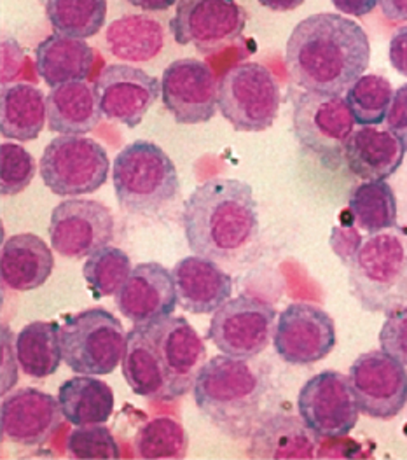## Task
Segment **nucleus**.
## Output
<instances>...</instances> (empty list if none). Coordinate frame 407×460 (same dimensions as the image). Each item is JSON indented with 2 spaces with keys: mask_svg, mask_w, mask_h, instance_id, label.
I'll list each match as a JSON object with an SVG mask.
<instances>
[{
  "mask_svg": "<svg viewBox=\"0 0 407 460\" xmlns=\"http://www.w3.org/2000/svg\"><path fill=\"white\" fill-rule=\"evenodd\" d=\"M142 11H167L171 5L178 4V0H126Z\"/></svg>",
  "mask_w": 407,
  "mask_h": 460,
  "instance_id": "37998d69",
  "label": "nucleus"
},
{
  "mask_svg": "<svg viewBox=\"0 0 407 460\" xmlns=\"http://www.w3.org/2000/svg\"><path fill=\"white\" fill-rule=\"evenodd\" d=\"M348 212L353 225L366 233L397 226V198L385 181H364L348 198Z\"/></svg>",
  "mask_w": 407,
  "mask_h": 460,
  "instance_id": "7c9ffc66",
  "label": "nucleus"
},
{
  "mask_svg": "<svg viewBox=\"0 0 407 460\" xmlns=\"http://www.w3.org/2000/svg\"><path fill=\"white\" fill-rule=\"evenodd\" d=\"M68 457L79 460L121 459V448L110 429L103 424L79 426L67 438Z\"/></svg>",
  "mask_w": 407,
  "mask_h": 460,
  "instance_id": "e433bc0d",
  "label": "nucleus"
},
{
  "mask_svg": "<svg viewBox=\"0 0 407 460\" xmlns=\"http://www.w3.org/2000/svg\"><path fill=\"white\" fill-rule=\"evenodd\" d=\"M270 382L261 364L226 354L208 359L193 387L196 408L222 434L243 439L261 422Z\"/></svg>",
  "mask_w": 407,
  "mask_h": 460,
  "instance_id": "20e7f679",
  "label": "nucleus"
},
{
  "mask_svg": "<svg viewBox=\"0 0 407 460\" xmlns=\"http://www.w3.org/2000/svg\"><path fill=\"white\" fill-rule=\"evenodd\" d=\"M261 5L276 11V13H287L301 7L306 0H257Z\"/></svg>",
  "mask_w": 407,
  "mask_h": 460,
  "instance_id": "c03bdc74",
  "label": "nucleus"
},
{
  "mask_svg": "<svg viewBox=\"0 0 407 460\" xmlns=\"http://www.w3.org/2000/svg\"><path fill=\"white\" fill-rule=\"evenodd\" d=\"M247 13L237 0H178L170 20L173 39L202 55L217 53L241 37Z\"/></svg>",
  "mask_w": 407,
  "mask_h": 460,
  "instance_id": "f8f14e48",
  "label": "nucleus"
},
{
  "mask_svg": "<svg viewBox=\"0 0 407 460\" xmlns=\"http://www.w3.org/2000/svg\"><path fill=\"white\" fill-rule=\"evenodd\" d=\"M331 2L342 14L357 16V18L368 16L379 4V0H331Z\"/></svg>",
  "mask_w": 407,
  "mask_h": 460,
  "instance_id": "a19ab883",
  "label": "nucleus"
},
{
  "mask_svg": "<svg viewBox=\"0 0 407 460\" xmlns=\"http://www.w3.org/2000/svg\"><path fill=\"white\" fill-rule=\"evenodd\" d=\"M406 149L388 128L362 127L351 133L342 160L348 170L362 181H386L404 162Z\"/></svg>",
  "mask_w": 407,
  "mask_h": 460,
  "instance_id": "4be33fe9",
  "label": "nucleus"
},
{
  "mask_svg": "<svg viewBox=\"0 0 407 460\" xmlns=\"http://www.w3.org/2000/svg\"><path fill=\"white\" fill-rule=\"evenodd\" d=\"M18 366L32 378L55 375L64 361L60 326L56 323H30L20 331L14 341Z\"/></svg>",
  "mask_w": 407,
  "mask_h": 460,
  "instance_id": "c756f323",
  "label": "nucleus"
},
{
  "mask_svg": "<svg viewBox=\"0 0 407 460\" xmlns=\"http://www.w3.org/2000/svg\"><path fill=\"white\" fill-rule=\"evenodd\" d=\"M48 233L56 254L81 260L110 245L116 225L107 205L95 199L70 198L53 208Z\"/></svg>",
  "mask_w": 407,
  "mask_h": 460,
  "instance_id": "4468645a",
  "label": "nucleus"
},
{
  "mask_svg": "<svg viewBox=\"0 0 407 460\" xmlns=\"http://www.w3.org/2000/svg\"><path fill=\"white\" fill-rule=\"evenodd\" d=\"M385 121L386 128L403 142L407 153V83L395 90Z\"/></svg>",
  "mask_w": 407,
  "mask_h": 460,
  "instance_id": "58836bf2",
  "label": "nucleus"
},
{
  "mask_svg": "<svg viewBox=\"0 0 407 460\" xmlns=\"http://www.w3.org/2000/svg\"><path fill=\"white\" fill-rule=\"evenodd\" d=\"M53 268V251L39 234L20 233L4 242L0 273L5 288L20 293L39 289L48 282Z\"/></svg>",
  "mask_w": 407,
  "mask_h": 460,
  "instance_id": "b1692460",
  "label": "nucleus"
},
{
  "mask_svg": "<svg viewBox=\"0 0 407 460\" xmlns=\"http://www.w3.org/2000/svg\"><path fill=\"white\" fill-rule=\"evenodd\" d=\"M40 88L29 83L4 84L0 93V133L7 140L39 138L48 119V102Z\"/></svg>",
  "mask_w": 407,
  "mask_h": 460,
  "instance_id": "bb28decb",
  "label": "nucleus"
},
{
  "mask_svg": "<svg viewBox=\"0 0 407 460\" xmlns=\"http://www.w3.org/2000/svg\"><path fill=\"white\" fill-rule=\"evenodd\" d=\"M182 226L193 254L215 263L241 260L259 236V207L248 182L213 177L184 203Z\"/></svg>",
  "mask_w": 407,
  "mask_h": 460,
  "instance_id": "7ed1b4c3",
  "label": "nucleus"
},
{
  "mask_svg": "<svg viewBox=\"0 0 407 460\" xmlns=\"http://www.w3.org/2000/svg\"><path fill=\"white\" fill-rule=\"evenodd\" d=\"M369 62L366 31L336 13L307 16L287 40V72L306 92L341 95L364 75Z\"/></svg>",
  "mask_w": 407,
  "mask_h": 460,
  "instance_id": "f03ea898",
  "label": "nucleus"
},
{
  "mask_svg": "<svg viewBox=\"0 0 407 460\" xmlns=\"http://www.w3.org/2000/svg\"><path fill=\"white\" fill-rule=\"evenodd\" d=\"M39 172L56 197L91 195L108 181L110 162L102 144L82 135L55 137L44 149Z\"/></svg>",
  "mask_w": 407,
  "mask_h": 460,
  "instance_id": "6e6552de",
  "label": "nucleus"
},
{
  "mask_svg": "<svg viewBox=\"0 0 407 460\" xmlns=\"http://www.w3.org/2000/svg\"><path fill=\"white\" fill-rule=\"evenodd\" d=\"M276 328V310L259 297L239 295L229 297L213 312L206 340L221 354L254 359L272 343Z\"/></svg>",
  "mask_w": 407,
  "mask_h": 460,
  "instance_id": "9b49d317",
  "label": "nucleus"
},
{
  "mask_svg": "<svg viewBox=\"0 0 407 460\" xmlns=\"http://www.w3.org/2000/svg\"><path fill=\"white\" fill-rule=\"evenodd\" d=\"M178 305L171 271L163 264L138 263L116 295V306L134 326L170 317Z\"/></svg>",
  "mask_w": 407,
  "mask_h": 460,
  "instance_id": "aec40b11",
  "label": "nucleus"
},
{
  "mask_svg": "<svg viewBox=\"0 0 407 460\" xmlns=\"http://www.w3.org/2000/svg\"><path fill=\"white\" fill-rule=\"evenodd\" d=\"M379 347L407 366V310L386 315L379 331Z\"/></svg>",
  "mask_w": 407,
  "mask_h": 460,
  "instance_id": "4c0bfd02",
  "label": "nucleus"
},
{
  "mask_svg": "<svg viewBox=\"0 0 407 460\" xmlns=\"http://www.w3.org/2000/svg\"><path fill=\"white\" fill-rule=\"evenodd\" d=\"M206 364V345L186 317H165L126 334L121 369L134 394L175 401L193 391Z\"/></svg>",
  "mask_w": 407,
  "mask_h": 460,
  "instance_id": "f257e3e1",
  "label": "nucleus"
},
{
  "mask_svg": "<svg viewBox=\"0 0 407 460\" xmlns=\"http://www.w3.org/2000/svg\"><path fill=\"white\" fill-rule=\"evenodd\" d=\"M93 66L95 51L84 39L53 33L35 48V70L51 88L86 81Z\"/></svg>",
  "mask_w": 407,
  "mask_h": 460,
  "instance_id": "a878e982",
  "label": "nucleus"
},
{
  "mask_svg": "<svg viewBox=\"0 0 407 460\" xmlns=\"http://www.w3.org/2000/svg\"><path fill=\"white\" fill-rule=\"evenodd\" d=\"M178 306L195 315L219 310L233 296V279L219 264L202 256H187L171 270Z\"/></svg>",
  "mask_w": 407,
  "mask_h": 460,
  "instance_id": "412c9836",
  "label": "nucleus"
},
{
  "mask_svg": "<svg viewBox=\"0 0 407 460\" xmlns=\"http://www.w3.org/2000/svg\"><path fill=\"white\" fill-rule=\"evenodd\" d=\"M219 111L237 132H264L278 118L281 93L272 72L261 64L231 66L219 83Z\"/></svg>",
  "mask_w": 407,
  "mask_h": 460,
  "instance_id": "1a4fd4ad",
  "label": "nucleus"
},
{
  "mask_svg": "<svg viewBox=\"0 0 407 460\" xmlns=\"http://www.w3.org/2000/svg\"><path fill=\"white\" fill-rule=\"evenodd\" d=\"M383 16L394 23L407 22V0H379Z\"/></svg>",
  "mask_w": 407,
  "mask_h": 460,
  "instance_id": "79ce46f5",
  "label": "nucleus"
},
{
  "mask_svg": "<svg viewBox=\"0 0 407 460\" xmlns=\"http://www.w3.org/2000/svg\"><path fill=\"white\" fill-rule=\"evenodd\" d=\"M37 173L35 158L20 144L2 142L0 146V193L16 197L25 191Z\"/></svg>",
  "mask_w": 407,
  "mask_h": 460,
  "instance_id": "c9c22d12",
  "label": "nucleus"
},
{
  "mask_svg": "<svg viewBox=\"0 0 407 460\" xmlns=\"http://www.w3.org/2000/svg\"><path fill=\"white\" fill-rule=\"evenodd\" d=\"M298 411L306 428L322 439L346 438L360 415L350 376L333 369L311 376L301 387Z\"/></svg>",
  "mask_w": 407,
  "mask_h": 460,
  "instance_id": "ddd939ff",
  "label": "nucleus"
},
{
  "mask_svg": "<svg viewBox=\"0 0 407 460\" xmlns=\"http://www.w3.org/2000/svg\"><path fill=\"white\" fill-rule=\"evenodd\" d=\"M388 60L401 75L407 77V25L397 29L392 35L388 46Z\"/></svg>",
  "mask_w": 407,
  "mask_h": 460,
  "instance_id": "ea45409f",
  "label": "nucleus"
},
{
  "mask_svg": "<svg viewBox=\"0 0 407 460\" xmlns=\"http://www.w3.org/2000/svg\"><path fill=\"white\" fill-rule=\"evenodd\" d=\"M126 331L105 308H88L68 315L60 326L64 362L77 375H110L121 366Z\"/></svg>",
  "mask_w": 407,
  "mask_h": 460,
  "instance_id": "0eeeda50",
  "label": "nucleus"
},
{
  "mask_svg": "<svg viewBox=\"0 0 407 460\" xmlns=\"http://www.w3.org/2000/svg\"><path fill=\"white\" fill-rule=\"evenodd\" d=\"M48 127L60 135H86L102 121L97 84L72 81L51 88L48 95Z\"/></svg>",
  "mask_w": 407,
  "mask_h": 460,
  "instance_id": "393cba45",
  "label": "nucleus"
},
{
  "mask_svg": "<svg viewBox=\"0 0 407 460\" xmlns=\"http://www.w3.org/2000/svg\"><path fill=\"white\" fill-rule=\"evenodd\" d=\"M355 125L351 109L341 95L305 90L294 99V135L305 149L325 164H338Z\"/></svg>",
  "mask_w": 407,
  "mask_h": 460,
  "instance_id": "9d476101",
  "label": "nucleus"
},
{
  "mask_svg": "<svg viewBox=\"0 0 407 460\" xmlns=\"http://www.w3.org/2000/svg\"><path fill=\"white\" fill-rule=\"evenodd\" d=\"M58 401L65 420L72 426L105 424L114 413V393L95 375H77L60 385Z\"/></svg>",
  "mask_w": 407,
  "mask_h": 460,
  "instance_id": "cd10ccee",
  "label": "nucleus"
},
{
  "mask_svg": "<svg viewBox=\"0 0 407 460\" xmlns=\"http://www.w3.org/2000/svg\"><path fill=\"white\" fill-rule=\"evenodd\" d=\"M247 456L255 460L315 459L316 436L303 419L292 415H266L250 434Z\"/></svg>",
  "mask_w": 407,
  "mask_h": 460,
  "instance_id": "5701e85b",
  "label": "nucleus"
},
{
  "mask_svg": "<svg viewBox=\"0 0 407 460\" xmlns=\"http://www.w3.org/2000/svg\"><path fill=\"white\" fill-rule=\"evenodd\" d=\"M334 319L320 306L292 303L278 315L273 345L278 358L292 366L325 359L336 347Z\"/></svg>",
  "mask_w": 407,
  "mask_h": 460,
  "instance_id": "dca6fc26",
  "label": "nucleus"
},
{
  "mask_svg": "<svg viewBox=\"0 0 407 460\" xmlns=\"http://www.w3.org/2000/svg\"><path fill=\"white\" fill-rule=\"evenodd\" d=\"M130 256L119 249L107 245L93 252L82 266V277L95 297L116 296L132 273Z\"/></svg>",
  "mask_w": 407,
  "mask_h": 460,
  "instance_id": "f704fd0d",
  "label": "nucleus"
},
{
  "mask_svg": "<svg viewBox=\"0 0 407 460\" xmlns=\"http://www.w3.org/2000/svg\"><path fill=\"white\" fill-rule=\"evenodd\" d=\"M392 83L379 74H364L348 90L346 102L360 127H377L386 119L394 99Z\"/></svg>",
  "mask_w": 407,
  "mask_h": 460,
  "instance_id": "72a5a7b5",
  "label": "nucleus"
},
{
  "mask_svg": "<svg viewBox=\"0 0 407 460\" xmlns=\"http://www.w3.org/2000/svg\"><path fill=\"white\" fill-rule=\"evenodd\" d=\"M350 382L360 413L376 420L397 417L407 404L406 364L383 350L359 356L350 366Z\"/></svg>",
  "mask_w": 407,
  "mask_h": 460,
  "instance_id": "2eb2a0df",
  "label": "nucleus"
},
{
  "mask_svg": "<svg viewBox=\"0 0 407 460\" xmlns=\"http://www.w3.org/2000/svg\"><path fill=\"white\" fill-rule=\"evenodd\" d=\"M112 182L119 207L135 216H154L180 193L177 166L165 149L149 140H136L117 153Z\"/></svg>",
  "mask_w": 407,
  "mask_h": 460,
  "instance_id": "423d86ee",
  "label": "nucleus"
},
{
  "mask_svg": "<svg viewBox=\"0 0 407 460\" xmlns=\"http://www.w3.org/2000/svg\"><path fill=\"white\" fill-rule=\"evenodd\" d=\"M103 118L136 128L161 95V81L138 66H107L97 81Z\"/></svg>",
  "mask_w": 407,
  "mask_h": 460,
  "instance_id": "a211bd4d",
  "label": "nucleus"
},
{
  "mask_svg": "<svg viewBox=\"0 0 407 460\" xmlns=\"http://www.w3.org/2000/svg\"><path fill=\"white\" fill-rule=\"evenodd\" d=\"M346 264L350 293L362 310L383 315L407 310V226L368 234Z\"/></svg>",
  "mask_w": 407,
  "mask_h": 460,
  "instance_id": "39448f33",
  "label": "nucleus"
},
{
  "mask_svg": "<svg viewBox=\"0 0 407 460\" xmlns=\"http://www.w3.org/2000/svg\"><path fill=\"white\" fill-rule=\"evenodd\" d=\"M58 397L23 387L4 397L0 410L2 436L22 447H42L62 426Z\"/></svg>",
  "mask_w": 407,
  "mask_h": 460,
  "instance_id": "6ab92c4d",
  "label": "nucleus"
},
{
  "mask_svg": "<svg viewBox=\"0 0 407 460\" xmlns=\"http://www.w3.org/2000/svg\"><path fill=\"white\" fill-rule=\"evenodd\" d=\"M134 447L140 459H186L189 439L180 422L171 417H156L136 430Z\"/></svg>",
  "mask_w": 407,
  "mask_h": 460,
  "instance_id": "473e14b6",
  "label": "nucleus"
},
{
  "mask_svg": "<svg viewBox=\"0 0 407 460\" xmlns=\"http://www.w3.org/2000/svg\"><path fill=\"white\" fill-rule=\"evenodd\" d=\"M107 49L123 62H149L165 48V29L145 14H126L105 31Z\"/></svg>",
  "mask_w": 407,
  "mask_h": 460,
  "instance_id": "c85d7f7f",
  "label": "nucleus"
},
{
  "mask_svg": "<svg viewBox=\"0 0 407 460\" xmlns=\"http://www.w3.org/2000/svg\"><path fill=\"white\" fill-rule=\"evenodd\" d=\"M46 16L55 33L88 39L105 25L107 0H46Z\"/></svg>",
  "mask_w": 407,
  "mask_h": 460,
  "instance_id": "2f4dec72",
  "label": "nucleus"
},
{
  "mask_svg": "<svg viewBox=\"0 0 407 460\" xmlns=\"http://www.w3.org/2000/svg\"><path fill=\"white\" fill-rule=\"evenodd\" d=\"M219 83L202 60L180 58L165 68L161 99L178 125H202L213 119L219 109Z\"/></svg>",
  "mask_w": 407,
  "mask_h": 460,
  "instance_id": "f3484780",
  "label": "nucleus"
}]
</instances>
